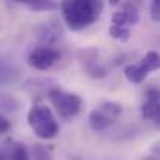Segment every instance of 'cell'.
<instances>
[{"label":"cell","instance_id":"cell-1","mask_svg":"<svg viewBox=\"0 0 160 160\" xmlns=\"http://www.w3.org/2000/svg\"><path fill=\"white\" fill-rule=\"evenodd\" d=\"M104 0H64L61 5L62 19L68 30L81 31L93 25L103 14Z\"/></svg>","mask_w":160,"mask_h":160},{"label":"cell","instance_id":"cell-2","mask_svg":"<svg viewBox=\"0 0 160 160\" xmlns=\"http://www.w3.org/2000/svg\"><path fill=\"white\" fill-rule=\"evenodd\" d=\"M27 120L34 135L42 140H52L59 134V123L52 109L45 104L31 106V109L28 110Z\"/></svg>","mask_w":160,"mask_h":160},{"label":"cell","instance_id":"cell-3","mask_svg":"<svg viewBox=\"0 0 160 160\" xmlns=\"http://www.w3.org/2000/svg\"><path fill=\"white\" fill-rule=\"evenodd\" d=\"M48 100H50L52 106L54 107V110L58 112V115L64 120L76 117L82 107V100L79 95L65 92L58 87L48 90Z\"/></svg>","mask_w":160,"mask_h":160},{"label":"cell","instance_id":"cell-4","mask_svg":"<svg viewBox=\"0 0 160 160\" xmlns=\"http://www.w3.org/2000/svg\"><path fill=\"white\" fill-rule=\"evenodd\" d=\"M159 53L151 50L145 54L137 64H129L124 67V76L131 84H142L152 72L159 70Z\"/></svg>","mask_w":160,"mask_h":160},{"label":"cell","instance_id":"cell-5","mask_svg":"<svg viewBox=\"0 0 160 160\" xmlns=\"http://www.w3.org/2000/svg\"><path fill=\"white\" fill-rule=\"evenodd\" d=\"M123 107L113 101H104L89 113V124L95 132H103L110 128L121 115Z\"/></svg>","mask_w":160,"mask_h":160},{"label":"cell","instance_id":"cell-6","mask_svg":"<svg viewBox=\"0 0 160 160\" xmlns=\"http://www.w3.org/2000/svg\"><path fill=\"white\" fill-rule=\"evenodd\" d=\"M59 59H61L59 50H56L54 47L45 44V45L36 47V48H33L30 52V54H28V65L31 68H36V70H48Z\"/></svg>","mask_w":160,"mask_h":160},{"label":"cell","instance_id":"cell-7","mask_svg":"<svg viewBox=\"0 0 160 160\" xmlns=\"http://www.w3.org/2000/svg\"><path fill=\"white\" fill-rule=\"evenodd\" d=\"M79 62H81V67L82 70L95 78V79H101L107 75V68L106 65L101 62V59L98 58V52L95 48H86V50H81L79 52Z\"/></svg>","mask_w":160,"mask_h":160},{"label":"cell","instance_id":"cell-8","mask_svg":"<svg viewBox=\"0 0 160 160\" xmlns=\"http://www.w3.org/2000/svg\"><path fill=\"white\" fill-rule=\"evenodd\" d=\"M142 117L143 120L156 124L160 121V93L154 87H151L145 95V101L142 104Z\"/></svg>","mask_w":160,"mask_h":160},{"label":"cell","instance_id":"cell-9","mask_svg":"<svg viewBox=\"0 0 160 160\" xmlns=\"http://www.w3.org/2000/svg\"><path fill=\"white\" fill-rule=\"evenodd\" d=\"M138 20H140V12L131 3L124 5L121 9H118L112 14V23L120 25V27H126V28H131V27L137 25Z\"/></svg>","mask_w":160,"mask_h":160},{"label":"cell","instance_id":"cell-10","mask_svg":"<svg viewBox=\"0 0 160 160\" xmlns=\"http://www.w3.org/2000/svg\"><path fill=\"white\" fill-rule=\"evenodd\" d=\"M30 157V154H28V151H27V148L22 145V143H19V142H16V140H8V142H5L3 145H2V148H0V159H28Z\"/></svg>","mask_w":160,"mask_h":160},{"label":"cell","instance_id":"cell-11","mask_svg":"<svg viewBox=\"0 0 160 160\" xmlns=\"http://www.w3.org/2000/svg\"><path fill=\"white\" fill-rule=\"evenodd\" d=\"M109 36L113 41L124 44V42H128L131 39V30L126 28V27H120V25H113L112 23V27L109 28Z\"/></svg>","mask_w":160,"mask_h":160},{"label":"cell","instance_id":"cell-12","mask_svg":"<svg viewBox=\"0 0 160 160\" xmlns=\"http://www.w3.org/2000/svg\"><path fill=\"white\" fill-rule=\"evenodd\" d=\"M30 6L33 11H53L56 9V3L53 0H36Z\"/></svg>","mask_w":160,"mask_h":160},{"label":"cell","instance_id":"cell-13","mask_svg":"<svg viewBox=\"0 0 160 160\" xmlns=\"http://www.w3.org/2000/svg\"><path fill=\"white\" fill-rule=\"evenodd\" d=\"M149 14H151V19L154 22H159L160 20V0H151Z\"/></svg>","mask_w":160,"mask_h":160},{"label":"cell","instance_id":"cell-14","mask_svg":"<svg viewBox=\"0 0 160 160\" xmlns=\"http://www.w3.org/2000/svg\"><path fill=\"white\" fill-rule=\"evenodd\" d=\"M9 129H11V123H9V120H8L6 117L0 115V135L6 134Z\"/></svg>","mask_w":160,"mask_h":160},{"label":"cell","instance_id":"cell-15","mask_svg":"<svg viewBox=\"0 0 160 160\" xmlns=\"http://www.w3.org/2000/svg\"><path fill=\"white\" fill-rule=\"evenodd\" d=\"M14 2H17V3H23V5H31V3H34L36 0H14Z\"/></svg>","mask_w":160,"mask_h":160},{"label":"cell","instance_id":"cell-16","mask_svg":"<svg viewBox=\"0 0 160 160\" xmlns=\"http://www.w3.org/2000/svg\"><path fill=\"white\" fill-rule=\"evenodd\" d=\"M120 2H121V0H109V5H112V6H117Z\"/></svg>","mask_w":160,"mask_h":160}]
</instances>
